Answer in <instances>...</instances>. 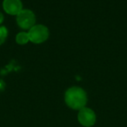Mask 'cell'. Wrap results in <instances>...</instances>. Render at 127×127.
<instances>
[{"instance_id": "7", "label": "cell", "mask_w": 127, "mask_h": 127, "mask_svg": "<svg viewBox=\"0 0 127 127\" xmlns=\"http://www.w3.org/2000/svg\"><path fill=\"white\" fill-rule=\"evenodd\" d=\"M7 35H8V30H7V29L4 26H0V45L4 42Z\"/></svg>"}, {"instance_id": "1", "label": "cell", "mask_w": 127, "mask_h": 127, "mask_svg": "<svg viewBox=\"0 0 127 127\" xmlns=\"http://www.w3.org/2000/svg\"><path fill=\"white\" fill-rule=\"evenodd\" d=\"M64 99L67 105L74 110H80L85 107L87 96L85 92L80 87H71L65 93Z\"/></svg>"}, {"instance_id": "6", "label": "cell", "mask_w": 127, "mask_h": 127, "mask_svg": "<svg viewBox=\"0 0 127 127\" xmlns=\"http://www.w3.org/2000/svg\"><path fill=\"white\" fill-rule=\"evenodd\" d=\"M16 41L18 44H25L30 41L29 35L26 32H19L16 36Z\"/></svg>"}, {"instance_id": "8", "label": "cell", "mask_w": 127, "mask_h": 127, "mask_svg": "<svg viewBox=\"0 0 127 127\" xmlns=\"http://www.w3.org/2000/svg\"><path fill=\"white\" fill-rule=\"evenodd\" d=\"M3 14L0 12V24L3 22Z\"/></svg>"}, {"instance_id": "4", "label": "cell", "mask_w": 127, "mask_h": 127, "mask_svg": "<svg viewBox=\"0 0 127 127\" xmlns=\"http://www.w3.org/2000/svg\"><path fill=\"white\" fill-rule=\"evenodd\" d=\"M78 119L80 124L85 127L92 126L96 122V115L92 109L86 108V107L80 109Z\"/></svg>"}, {"instance_id": "3", "label": "cell", "mask_w": 127, "mask_h": 127, "mask_svg": "<svg viewBox=\"0 0 127 127\" xmlns=\"http://www.w3.org/2000/svg\"><path fill=\"white\" fill-rule=\"evenodd\" d=\"M36 17L31 10H22L17 15V23L22 29H31L35 25Z\"/></svg>"}, {"instance_id": "5", "label": "cell", "mask_w": 127, "mask_h": 127, "mask_svg": "<svg viewBox=\"0 0 127 127\" xmlns=\"http://www.w3.org/2000/svg\"><path fill=\"white\" fill-rule=\"evenodd\" d=\"M3 7L4 11L10 15H17L23 10L20 0H3Z\"/></svg>"}, {"instance_id": "2", "label": "cell", "mask_w": 127, "mask_h": 127, "mask_svg": "<svg viewBox=\"0 0 127 127\" xmlns=\"http://www.w3.org/2000/svg\"><path fill=\"white\" fill-rule=\"evenodd\" d=\"M30 41L34 43H42L49 37V30L42 24L32 26L28 32Z\"/></svg>"}]
</instances>
